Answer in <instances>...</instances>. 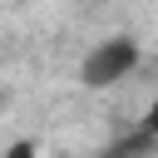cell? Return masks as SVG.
Masks as SVG:
<instances>
[{"label": "cell", "mask_w": 158, "mask_h": 158, "mask_svg": "<svg viewBox=\"0 0 158 158\" xmlns=\"http://www.w3.org/2000/svg\"><path fill=\"white\" fill-rule=\"evenodd\" d=\"M138 59H143V49H138L133 35L99 40V44L84 54V64H79V84H84V89H109V84L128 79V74L138 69Z\"/></svg>", "instance_id": "6da1fadb"}, {"label": "cell", "mask_w": 158, "mask_h": 158, "mask_svg": "<svg viewBox=\"0 0 158 158\" xmlns=\"http://www.w3.org/2000/svg\"><path fill=\"white\" fill-rule=\"evenodd\" d=\"M99 158H158V133H148V128H128V133L114 138Z\"/></svg>", "instance_id": "7a4b0ae2"}, {"label": "cell", "mask_w": 158, "mask_h": 158, "mask_svg": "<svg viewBox=\"0 0 158 158\" xmlns=\"http://www.w3.org/2000/svg\"><path fill=\"white\" fill-rule=\"evenodd\" d=\"M5 158H35V143H30V138H20V143H10V148H5Z\"/></svg>", "instance_id": "3957f363"}, {"label": "cell", "mask_w": 158, "mask_h": 158, "mask_svg": "<svg viewBox=\"0 0 158 158\" xmlns=\"http://www.w3.org/2000/svg\"><path fill=\"white\" fill-rule=\"evenodd\" d=\"M143 128H148V133H158V99L148 104V114H143Z\"/></svg>", "instance_id": "277c9868"}]
</instances>
